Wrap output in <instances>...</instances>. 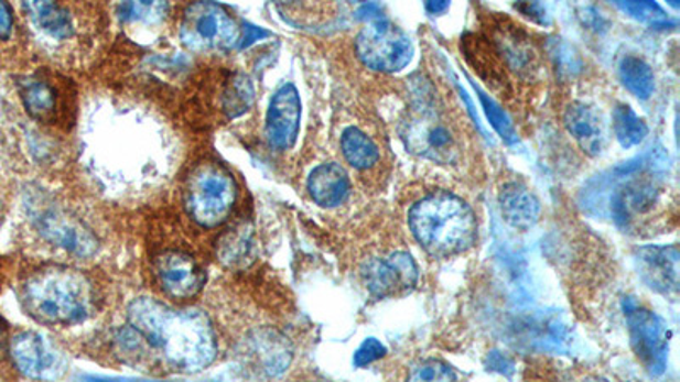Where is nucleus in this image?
I'll return each instance as SVG.
<instances>
[{"instance_id":"f257e3e1","label":"nucleus","mask_w":680,"mask_h":382,"mask_svg":"<svg viewBox=\"0 0 680 382\" xmlns=\"http://www.w3.org/2000/svg\"><path fill=\"white\" fill-rule=\"evenodd\" d=\"M128 321L140 340L177 371H203L216 359L212 321L197 309H174L152 297H140L128 308Z\"/></svg>"},{"instance_id":"f03ea898","label":"nucleus","mask_w":680,"mask_h":382,"mask_svg":"<svg viewBox=\"0 0 680 382\" xmlns=\"http://www.w3.org/2000/svg\"><path fill=\"white\" fill-rule=\"evenodd\" d=\"M19 301L28 316L42 325L71 327L83 324L97 308L96 287L77 269H37L19 286Z\"/></svg>"},{"instance_id":"7ed1b4c3","label":"nucleus","mask_w":680,"mask_h":382,"mask_svg":"<svg viewBox=\"0 0 680 382\" xmlns=\"http://www.w3.org/2000/svg\"><path fill=\"white\" fill-rule=\"evenodd\" d=\"M413 237L434 257H453L472 249L476 240V216L465 200L450 193L431 194L409 211Z\"/></svg>"},{"instance_id":"20e7f679","label":"nucleus","mask_w":680,"mask_h":382,"mask_svg":"<svg viewBox=\"0 0 680 382\" xmlns=\"http://www.w3.org/2000/svg\"><path fill=\"white\" fill-rule=\"evenodd\" d=\"M184 200L187 212L197 225L215 228L225 223L234 209L237 183L227 168L208 162L191 172Z\"/></svg>"},{"instance_id":"39448f33","label":"nucleus","mask_w":680,"mask_h":382,"mask_svg":"<svg viewBox=\"0 0 680 382\" xmlns=\"http://www.w3.org/2000/svg\"><path fill=\"white\" fill-rule=\"evenodd\" d=\"M242 28L222 6L199 0L190 6L181 24V40L193 52H228L240 43Z\"/></svg>"},{"instance_id":"423d86ee","label":"nucleus","mask_w":680,"mask_h":382,"mask_svg":"<svg viewBox=\"0 0 680 382\" xmlns=\"http://www.w3.org/2000/svg\"><path fill=\"white\" fill-rule=\"evenodd\" d=\"M357 56L371 70L400 72L410 64L412 42L400 28L381 18L368 21L356 40Z\"/></svg>"},{"instance_id":"0eeeda50","label":"nucleus","mask_w":680,"mask_h":382,"mask_svg":"<svg viewBox=\"0 0 680 382\" xmlns=\"http://www.w3.org/2000/svg\"><path fill=\"white\" fill-rule=\"evenodd\" d=\"M9 356L21 374L31 379H58L67 371V357L45 335L21 331L9 341Z\"/></svg>"},{"instance_id":"6e6552de","label":"nucleus","mask_w":680,"mask_h":382,"mask_svg":"<svg viewBox=\"0 0 680 382\" xmlns=\"http://www.w3.org/2000/svg\"><path fill=\"white\" fill-rule=\"evenodd\" d=\"M402 134L413 153L438 164H453L460 155L453 131L431 109H420V114L407 121Z\"/></svg>"},{"instance_id":"1a4fd4ad","label":"nucleus","mask_w":680,"mask_h":382,"mask_svg":"<svg viewBox=\"0 0 680 382\" xmlns=\"http://www.w3.org/2000/svg\"><path fill=\"white\" fill-rule=\"evenodd\" d=\"M361 277L373 296L390 297L412 290L419 279V269L409 253L397 252L385 259L366 260Z\"/></svg>"},{"instance_id":"9d476101","label":"nucleus","mask_w":680,"mask_h":382,"mask_svg":"<svg viewBox=\"0 0 680 382\" xmlns=\"http://www.w3.org/2000/svg\"><path fill=\"white\" fill-rule=\"evenodd\" d=\"M632 343L636 356L654 374H660L666 368L667 350H669V330L662 319L647 309L638 306H626Z\"/></svg>"},{"instance_id":"9b49d317","label":"nucleus","mask_w":680,"mask_h":382,"mask_svg":"<svg viewBox=\"0 0 680 382\" xmlns=\"http://www.w3.org/2000/svg\"><path fill=\"white\" fill-rule=\"evenodd\" d=\"M155 274L162 291L174 299L197 296L206 283L203 269L183 252L162 253L155 262Z\"/></svg>"},{"instance_id":"f8f14e48","label":"nucleus","mask_w":680,"mask_h":382,"mask_svg":"<svg viewBox=\"0 0 680 382\" xmlns=\"http://www.w3.org/2000/svg\"><path fill=\"white\" fill-rule=\"evenodd\" d=\"M302 118V102L293 84L279 87L272 97L266 119V137L276 150H290L296 142Z\"/></svg>"},{"instance_id":"ddd939ff","label":"nucleus","mask_w":680,"mask_h":382,"mask_svg":"<svg viewBox=\"0 0 680 382\" xmlns=\"http://www.w3.org/2000/svg\"><path fill=\"white\" fill-rule=\"evenodd\" d=\"M638 271L645 283L658 293L679 290V250L676 247H644L636 253Z\"/></svg>"},{"instance_id":"4468645a","label":"nucleus","mask_w":680,"mask_h":382,"mask_svg":"<svg viewBox=\"0 0 680 382\" xmlns=\"http://www.w3.org/2000/svg\"><path fill=\"white\" fill-rule=\"evenodd\" d=\"M36 225L52 243L75 255L89 257L97 250V240L90 230L60 211L43 212L36 218Z\"/></svg>"},{"instance_id":"2eb2a0df","label":"nucleus","mask_w":680,"mask_h":382,"mask_svg":"<svg viewBox=\"0 0 680 382\" xmlns=\"http://www.w3.org/2000/svg\"><path fill=\"white\" fill-rule=\"evenodd\" d=\"M462 42L466 62L472 65L473 70L484 78L485 84L494 92L507 96L510 92V84L500 53L478 34H466Z\"/></svg>"},{"instance_id":"dca6fc26","label":"nucleus","mask_w":680,"mask_h":382,"mask_svg":"<svg viewBox=\"0 0 680 382\" xmlns=\"http://www.w3.org/2000/svg\"><path fill=\"white\" fill-rule=\"evenodd\" d=\"M498 203L504 219L516 230H529L538 223L541 205L538 197L522 184L510 183L504 186Z\"/></svg>"},{"instance_id":"f3484780","label":"nucleus","mask_w":680,"mask_h":382,"mask_svg":"<svg viewBox=\"0 0 680 382\" xmlns=\"http://www.w3.org/2000/svg\"><path fill=\"white\" fill-rule=\"evenodd\" d=\"M350 181L347 172L338 164L316 167L309 177V193L322 208L343 205L349 196Z\"/></svg>"},{"instance_id":"a211bd4d","label":"nucleus","mask_w":680,"mask_h":382,"mask_svg":"<svg viewBox=\"0 0 680 382\" xmlns=\"http://www.w3.org/2000/svg\"><path fill=\"white\" fill-rule=\"evenodd\" d=\"M565 127L585 153L598 155L603 152L604 140H606L603 119L594 109L582 102L570 106L565 112Z\"/></svg>"},{"instance_id":"6ab92c4d","label":"nucleus","mask_w":680,"mask_h":382,"mask_svg":"<svg viewBox=\"0 0 680 382\" xmlns=\"http://www.w3.org/2000/svg\"><path fill=\"white\" fill-rule=\"evenodd\" d=\"M23 102L26 111L37 121L53 123L60 114L58 90L42 78H30L23 83Z\"/></svg>"},{"instance_id":"aec40b11","label":"nucleus","mask_w":680,"mask_h":382,"mask_svg":"<svg viewBox=\"0 0 680 382\" xmlns=\"http://www.w3.org/2000/svg\"><path fill=\"white\" fill-rule=\"evenodd\" d=\"M28 15L40 30L58 40L74 34L71 15L56 4L55 0H23Z\"/></svg>"},{"instance_id":"412c9836","label":"nucleus","mask_w":680,"mask_h":382,"mask_svg":"<svg viewBox=\"0 0 680 382\" xmlns=\"http://www.w3.org/2000/svg\"><path fill=\"white\" fill-rule=\"evenodd\" d=\"M218 257L228 268H246L253 260V234L249 225L231 228L218 241Z\"/></svg>"},{"instance_id":"4be33fe9","label":"nucleus","mask_w":680,"mask_h":382,"mask_svg":"<svg viewBox=\"0 0 680 382\" xmlns=\"http://www.w3.org/2000/svg\"><path fill=\"white\" fill-rule=\"evenodd\" d=\"M344 159L357 171H369L379 162V150L368 134L357 128H347L341 140Z\"/></svg>"},{"instance_id":"5701e85b","label":"nucleus","mask_w":680,"mask_h":382,"mask_svg":"<svg viewBox=\"0 0 680 382\" xmlns=\"http://www.w3.org/2000/svg\"><path fill=\"white\" fill-rule=\"evenodd\" d=\"M498 46H500V55L507 59L510 68L519 72V74H531L535 70L536 53L532 46L526 42L519 31L500 30L497 37Z\"/></svg>"},{"instance_id":"b1692460","label":"nucleus","mask_w":680,"mask_h":382,"mask_svg":"<svg viewBox=\"0 0 680 382\" xmlns=\"http://www.w3.org/2000/svg\"><path fill=\"white\" fill-rule=\"evenodd\" d=\"M619 78L623 86L638 97V99H650L655 89V77L651 68L638 56H625L619 65Z\"/></svg>"},{"instance_id":"393cba45","label":"nucleus","mask_w":680,"mask_h":382,"mask_svg":"<svg viewBox=\"0 0 680 382\" xmlns=\"http://www.w3.org/2000/svg\"><path fill=\"white\" fill-rule=\"evenodd\" d=\"M614 134L617 142L625 149L639 145L648 134V127L644 119L638 118L629 106L619 105L613 114Z\"/></svg>"},{"instance_id":"a878e982","label":"nucleus","mask_w":680,"mask_h":382,"mask_svg":"<svg viewBox=\"0 0 680 382\" xmlns=\"http://www.w3.org/2000/svg\"><path fill=\"white\" fill-rule=\"evenodd\" d=\"M165 0H121L118 6V18L123 23H155L165 14Z\"/></svg>"},{"instance_id":"bb28decb","label":"nucleus","mask_w":680,"mask_h":382,"mask_svg":"<svg viewBox=\"0 0 680 382\" xmlns=\"http://www.w3.org/2000/svg\"><path fill=\"white\" fill-rule=\"evenodd\" d=\"M253 99H256V89H253L250 78L246 75H235L228 83L227 90H225V112L230 118L242 116L244 112L249 111L250 106L253 105Z\"/></svg>"},{"instance_id":"cd10ccee","label":"nucleus","mask_w":680,"mask_h":382,"mask_svg":"<svg viewBox=\"0 0 680 382\" xmlns=\"http://www.w3.org/2000/svg\"><path fill=\"white\" fill-rule=\"evenodd\" d=\"M611 2L641 23L660 24L667 19L666 11L655 0H611Z\"/></svg>"},{"instance_id":"c85d7f7f","label":"nucleus","mask_w":680,"mask_h":382,"mask_svg":"<svg viewBox=\"0 0 680 382\" xmlns=\"http://www.w3.org/2000/svg\"><path fill=\"white\" fill-rule=\"evenodd\" d=\"M475 89L476 92H478L479 102L484 106L485 114H487L488 121H490L494 130L497 131L498 137L503 138L504 142L507 143L516 142V131H514L512 123H510V119L507 118L506 112L500 109V106H498L492 97L482 92L478 87H475Z\"/></svg>"},{"instance_id":"c756f323","label":"nucleus","mask_w":680,"mask_h":382,"mask_svg":"<svg viewBox=\"0 0 680 382\" xmlns=\"http://www.w3.org/2000/svg\"><path fill=\"white\" fill-rule=\"evenodd\" d=\"M410 379L413 381H454L456 374L450 365L444 364L441 360H424L422 364L413 368Z\"/></svg>"},{"instance_id":"7c9ffc66","label":"nucleus","mask_w":680,"mask_h":382,"mask_svg":"<svg viewBox=\"0 0 680 382\" xmlns=\"http://www.w3.org/2000/svg\"><path fill=\"white\" fill-rule=\"evenodd\" d=\"M385 356H387V349L381 341L376 340V338H366L361 347L354 353V365L365 368V365L373 364Z\"/></svg>"},{"instance_id":"2f4dec72","label":"nucleus","mask_w":680,"mask_h":382,"mask_svg":"<svg viewBox=\"0 0 680 382\" xmlns=\"http://www.w3.org/2000/svg\"><path fill=\"white\" fill-rule=\"evenodd\" d=\"M516 8L536 23H547V11H544L543 6L539 4L538 0H522L521 4L516 6Z\"/></svg>"},{"instance_id":"473e14b6","label":"nucleus","mask_w":680,"mask_h":382,"mask_svg":"<svg viewBox=\"0 0 680 382\" xmlns=\"http://www.w3.org/2000/svg\"><path fill=\"white\" fill-rule=\"evenodd\" d=\"M12 11L6 0H0V40H8L12 33Z\"/></svg>"},{"instance_id":"72a5a7b5","label":"nucleus","mask_w":680,"mask_h":382,"mask_svg":"<svg viewBox=\"0 0 680 382\" xmlns=\"http://www.w3.org/2000/svg\"><path fill=\"white\" fill-rule=\"evenodd\" d=\"M268 36V31L261 30V28L246 26L242 30V36H240V43H238V46H240V48H247V46L252 45V43L259 42L262 37Z\"/></svg>"},{"instance_id":"f704fd0d","label":"nucleus","mask_w":680,"mask_h":382,"mask_svg":"<svg viewBox=\"0 0 680 382\" xmlns=\"http://www.w3.org/2000/svg\"><path fill=\"white\" fill-rule=\"evenodd\" d=\"M450 4L451 0H425V9L432 15L443 14V12L447 11Z\"/></svg>"},{"instance_id":"c9c22d12","label":"nucleus","mask_w":680,"mask_h":382,"mask_svg":"<svg viewBox=\"0 0 680 382\" xmlns=\"http://www.w3.org/2000/svg\"><path fill=\"white\" fill-rule=\"evenodd\" d=\"M6 349H9L8 340H6V325L0 319V356L6 352Z\"/></svg>"}]
</instances>
